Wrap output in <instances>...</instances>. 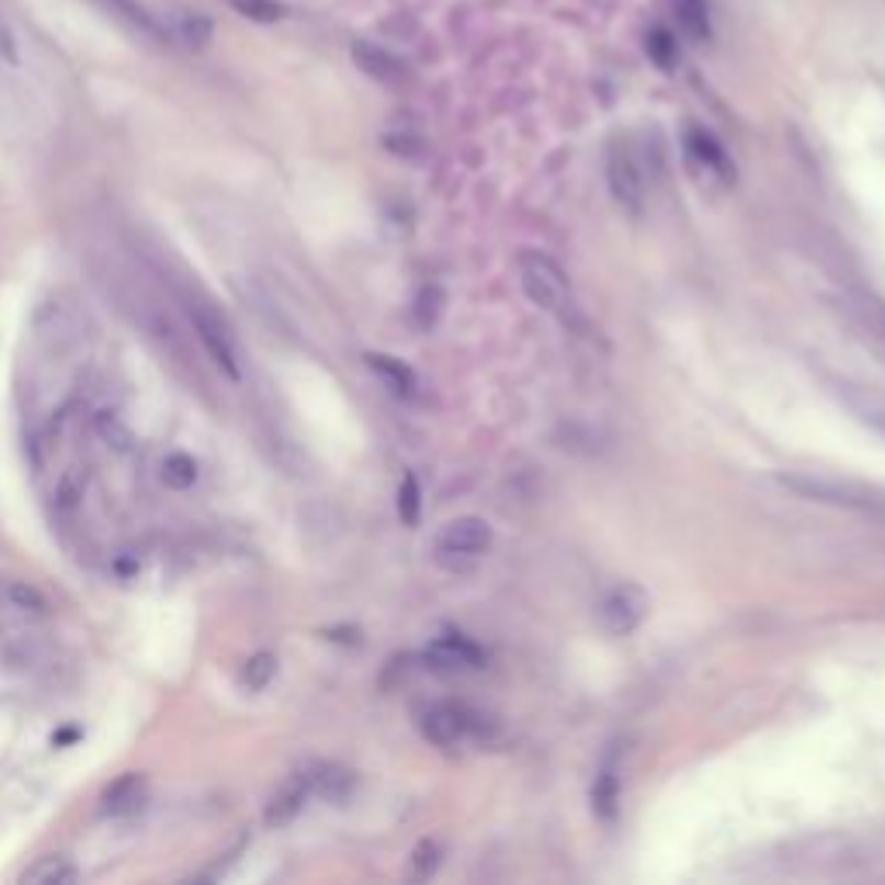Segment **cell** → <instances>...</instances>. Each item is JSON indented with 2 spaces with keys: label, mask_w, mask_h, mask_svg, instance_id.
<instances>
[{
  "label": "cell",
  "mask_w": 885,
  "mask_h": 885,
  "mask_svg": "<svg viewBox=\"0 0 885 885\" xmlns=\"http://www.w3.org/2000/svg\"><path fill=\"white\" fill-rule=\"evenodd\" d=\"M609 188L623 208H629V212L644 208V177H640L637 160H633L629 149H623V146L609 152Z\"/></svg>",
  "instance_id": "cell-7"
},
{
  "label": "cell",
  "mask_w": 885,
  "mask_h": 885,
  "mask_svg": "<svg viewBox=\"0 0 885 885\" xmlns=\"http://www.w3.org/2000/svg\"><path fill=\"white\" fill-rule=\"evenodd\" d=\"M367 363H371V371H374L377 377L388 381V388H395L398 395H416L419 381H416L412 367H405L401 360H395V356H384V353H371V356H367Z\"/></svg>",
  "instance_id": "cell-15"
},
{
  "label": "cell",
  "mask_w": 885,
  "mask_h": 885,
  "mask_svg": "<svg viewBox=\"0 0 885 885\" xmlns=\"http://www.w3.org/2000/svg\"><path fill=\"white\" fill-rule=\"evenodd\" d=\"M433 657L443 665H453V668H478L481 665V650L474 647L470 640H464L461 633H450V637H440L433 644Z\"/></svg>",
  "instance_id": "cell-16"
},
{
  "label": "cell",
  "mask_w": 885,
  "mask_h": 885,
  "mask_svg": "<svg viewBox=\"0 0 885 885\" xmlns=\"http://www.w3.org/2000/svg\"><path fill=\"white\" fill-rule=\"evenodd\" d=\"M8 599H11L18 609H25V612H29V609H32V612H45V605H49V602H45V595L38 592V588H32L29 581H11V585H8Z\"/></svg>",
  "instance_id": "cell-24"
},
{
  "label": "cell",
  "mask_w": 885,
  "mask_h": 885,
  "mask_svg": "<svg viewBox=\"0 0 885 885\" xmlns=\"http://www.w3.org/2000/svg\"><path fill=\"white\" fill-rule=\"evenodd\" d=\"M236 14H242L246 21H257V25H277V21L287 14V8L281 0H225Z\"/></svg>",
  "instance_id": "cell-20"
},
{
  "label": "cell",
  "mask_w": 885,
  "mask_h": 885,
  "mask_svg": "<svg viewBox=\"0 0 885 885\" xmlns=\"http://www.w3.org/2000/svg\"><path fill=\"white\" fill-rule=\"evenodd\" d=\"M98 8H104L107 14H115V18H122L128 29H135L139 32L143 38H152V42H163V45H170L167 42V35H163V25H160V14H152V11H146L139 0H94Z\"/></svg>",
  "instance_id": "cell-10"
},
{
  "label": "cell",
  "mask_w": 885,
  "mask_h": 885,
  "mask_svg": "<svg viewBox=\"0 0 885 885\" xmlns=\"http://www.w3.org/2000/svg\"><path fill=\"white\" fill-rule=\"evenodd\" d=\"M592 806L602 816L605 824L616 820V806H620V775H616V761H605V768L599 771L595 788H592Z\"/></svg>",
  "instance_id": "cell-13"
},
{
  "label": "cell",
  "mask_w": 885,
  "mask_h": 885,
  "mask_svg": "<svg viewBox=\"0 0 885 885\" xmlns=\"http://www.w3.org/2000/svg\"><path fill=\"white\" fill-rule=\"evenodd\" d=\"M384 146L395 149V152H405V156H416L422 149V143L412 139V135H384Z\"/></svg>",
  "instance_id": "cell-28"
},
{
  "label": "cell",
  "mask_w": 885,
  "mask_h": 885,
  "mask_svg": "<svg viewBox=\"0 0 885 885\" xmlns=\"http://www.w3.org/2000/svg\"><path fill=\"white\" fill-rule=\"evenodd\" d=\"M436 844H429V841H422L419 844V851H416V869H419V875H426V872H433L436 869Z\"/></svg>",
  "instance_id": "cell-29"
},
{
  "label": "cell",
  "mask_w": 885,
  "mask_h": 885,
  "mask_svg": "<svg viewBox=\"0 0 885 885\" xmlns=\"http://www.w3.org/2000/svg\"><path fill=\"white\" fill-rule=\"evenodd\" d=\"M488 547H491V526L478 515L453 519V523H446L436 533V543H433L436 560L446 564L450 571H461V567L474 564Z\"/></svg>",
  "instance_id": "cell-3"
},
{
  "label": "cell",
  "mask_w": 885,
  "mask_h": 885,
  "mask_svg": "<svg viewBox=\"0 0 885 885\" xmlns=\"http://www.w3.org/2000/svg\"><path fill=\"white\" fill-rule=\"evenodd\" d=\"M485 726H488V716L464 706V702H440V706L426 710L422 716V734L436 747H457L464 740L485 737Z\"/></svg>",
  "instance_id": "cell-4"
},
{
  "label": "cell",
  "mask_w": 885,
  "mask_h": 885,
  "mask_svg": "<svg viewBox=\"0 0 885 885\" xmlns=\"http://www.w3.org/2000/svg\"><path fill=\"white\" fill-rule=\"evenodd\" d=\"M419 509H422V491H419V481L412 474H405V481L398 488V515L405 526H416L419 523Z\"/></svg>",
  "instance_id": "cell-23"
},
{
  "label": "cell",
  "mask_w": 885,
  "mask_h": 885,
  "mask_svg": "<svg viewBox=\"0 0 885 885\" xmlns=\"http://www.w3.org/2000/svg\"><path fill=\"white\" fill-rule=\"evenodd\" d=\"M674 11H678V25H682V32L689 38H695V42H710L713 38L706 0H678Z\"/></svg>",
  "instance_id": "cell-17"
},
{
  "label": "cell",
  "mask_w": 885,
  "mask_h": 885,
  "mask_svg": "<svg viewBox=\"0 0 885 885\" xmlns=\"http://www.w3.org/2000/svg\"><path fill=\"white\" fill-rule=\"evenodd\" d=\"M98 433H101L107 443H115L118 450H125V446L132 443L128 426H122V419H118V416H111V412H104V416L98 419Z\"/></svg>",
  "instance_id": "cell-25"
},
{
  "label": "cell",
  "mask_w": 885,
  "mask_h": 885,
  "mask_svg": "<svg viewBox=\"0 0 885 885\" xmlns=\"http://www.w3.org/2000/svg\"><path fill=\"white\" fill-rule=\"evenodd\" d=\"M350 56H353V63L360 66L363 73L374 77V80H381V83H401V80H405V63H401L398 56H392V53L384 49V45H377V42L356 38V42L350 45Z\"/></svg>",
  "instance_id": "cell-8"
},
{
  "label": "cell",
  "mask_w": 885,
  "mask_h": 885,
  "mask_svg": "<svg viewBox=\"0 0 885 885\" xmlns=\"http://www.w3.org/2000/svg\"><path fill=\"white\" fill-rule=\"evenodd\" d=\"M519 277H523V291L533 305L554 315L571 311V284H567L564 270L543 253H523L519 260Z\"/></svg>",
  "instance_id": "cell-2"
},
{
  "label": "cell",
  "mask_w": 885,
  "mask_h": 885,
  "mask_svg": "<svg viewBox=\"0 0 885 885\" xmlns=\"http://www.w3.org/2000/svg\"><path fill=\"white\" fill-rule=\"evenodd\" d=\"M163 485L173 488V491H188L197 485V461L188 457V453H170L163 461Z\"/></svg>",
  "instance_id": "cell-19"
},
{
  "label": "cell",
  "mask_w": 885,
  "mask_h": 885,
  "mask_svg": "<svg viewBox=\"0 0 885 885\" xmlns=\"http://www.w3.org/2000/svg\"><path fill=\"white\" fill-rule=\"evenodd\" d=\"M647 609H650V599L644 588L637 585H616L612 592L602 599V626L609 633H616V637H626V633L637 629L644 620H647Z\"/></svg>",
  "instance_id": "cell-5"
},
{
  "label": "cell",
  "mask_w": 885,
  "mask_h": 885,
  "mask_svg": "<svg viewBox=\"0 0 885 885\" xmlns=\"http://www.w3.org/2000/svg\"><path fill=\"white\" fill-rule=\"evenodd\" d=\"M308 792H311V775H298V779H291L287 785H281V792L274 799H270L266 806V824L270 827H284L291 824L294 816L302 813L305 799H308Z\"/></svg>",
  "instance_id": "cell-11"
},
{
  "label": "cell",
  "mask_w": 885,
  "mask_h": 885,
  "mask_svg": "<svg viewBox=\"0 0 885 885\" xmlns=\"http://www.w3.org/2000/svg\"><path fill=\"white\" fill-rule=\"evenodd\" d=\"M311 788L319 792V796L339 803V799H347L350 796V788H353V775L347 768H322L319 775H311Z\"/></svg>",
  "instance_id": "cell-21"
},
{
  "label": "cell",
  "mask_w": 885,
  "mask_h": 885,
  "mask_svg": "<svg viewBox=\"0 0 885 885\" xmlns=\"http://www.w3.org/2000/svg\"><path fill=\"white\" fill-rule=\"evenodd\" d=\"M274 674H277V657H274V654H266V650H260V654H253V657H249V661L242 665V671H239V685L249 689V692H263L270 682H274Z\"/></svg>",
  "instance_id": "cell-18"
},
{
  "label": "cell",
  "mask_w": 885,
  "mask_h": 885,
  "mask_svg": "<svg viewBox=\"0 0 885 885\" xmlns=\"http://www.w3.org/2000/svg\"><path fill=\"white\" fill-rule=\"evenodd\" d=\"M143 788H146L143 775H125L104 792V806L101 809L107 816H128V813H135L143 806Z\"/></svg>",
  "instance_id": "cell-12"
},
{
  "label": "cell",
  "mask_w": 885,
  "mask_h": 885,
  "mask_svg": "<svg viewBox=\"0 0 885 885\" xmlns=\"http://www.w3.org/2000/svg\"><path fill=\"white\" fill-rule=\"evenodd\" d=\"M647 56H650V63L657 66V70L671 73L678 66V38L668 29H654L647 35Z\"/></svg>",
  "instance_id": "cell-22"
},
{
  "label": "cell",
  "mask_w": 885,
  "mask_h": 885,
  "mask_svg": "<svg viewBox=\"0 0 885 885\" xmlns=\"http://www.w3.org/2000/svg\"><path fill=\"white\" fill-rule=\"evenodd\" d=\"M77 878H80V872L73 869V861L59 858V854L42 858L38 865H32L25 875H21V882H35V885H73Z\"/></svg>",
  "instance_id": "cell-14"
},
{
  "label": "cell",
  "mask_w": 885,
  "mask_h": 885,
  "mask_svg": "<svg viewBox=\"0 0 885 885\" xmlns=\"http://www.w3.org/2000/svg\"><path fill=\"white\" fill-rule=\"evenodd\" d=\"M436 311H440V291L429 287V291H422V298H419V322L422 326H433L436 322Z\"/></svg>",
  "instance_id": "cell-27"
},
{
  "label": "cell",
  "mask_w": 885,
  "mask_h": 885,
  "mask_svg": "<svg viewBox=\"0 0 885 885\" xmlns=\"http://www.w3.org/2000/svg\"><path fill=\"white\" fill-rule=\"evenodd\" d=\"M0 63H8V66L21 63V42H18L11 21L4 14H0Z\"/></svg>",
  "instance_id": "cell-26"
},
{
  "label": "cell",
  "mask_w": 885,
  "mask_h": 885,
  "mask_svg": "<svg viewBox=\"0 0 885 885\" xmlns=\"http://www.w3.org/2000/svg\"><path fill=\"white\" fill-rule=\"evenodd\" d=\"M160 25L170 45H184V49H204L215 38V21L188 4H170L160 14Z\"/></svg>",
  "instance_id": "cell-6"
},
{
  "label": "cell",
  "mask_w": 885,
  "mask_h": 885,
  "mask_svg": "<svg viewBox=\"0 0 885 885\" xmlns=\"http://www.w3.org/2000/svg\"><path fill=\"white\" fill-rule=\"evenodd\" d=\"M685 149H689V160H692L695 167H706L713 177L723 180V184H730V180L737 177V173H734V163H730V156H726V149L713 139L710 132L689 128V135H685Z\"/></svg>",
  "instance_id": "cell-9"
},
{
  "label": "cell",
  "mask_w": 885,
  "mask_h": 885,
  "mask_svg": "<svg viewBox=\"0 0 885 885\" xmlns=\"http://www.w3.org/2000/svg\"><path fill=\"white\" fill-rule=\"evenodd\" d=\"M184 308L191 315V326H194V336L201 339V347L208 350V356L218 363L225 374H229L232 381H239L242 377V371H239V350H236V339H232V332H229V326H225L222 315L208 302H204V298H197V294H188V291H184Z\"/></svg>",
  "instance_id": "cell-1"
}]
</instances>
